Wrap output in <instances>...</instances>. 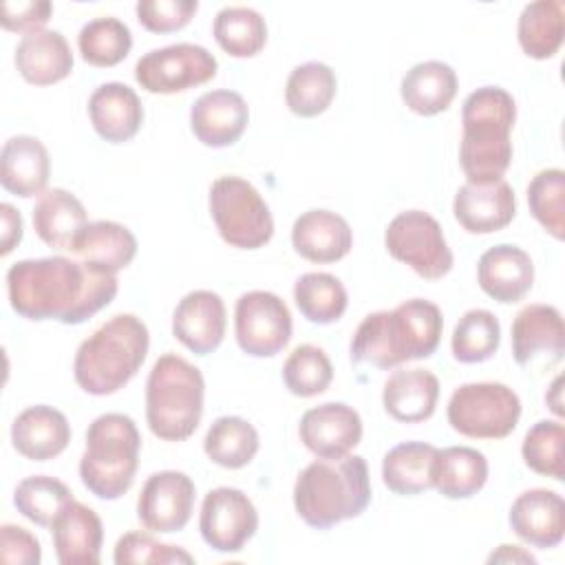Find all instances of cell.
I'll use <instances>...</instances> for the list:
<instances>
[{
	"instance_id": "cell-1",
	"label": "cell",
	"mask_w": 565,
	"mask_h": 565,
	"mask_svg": "<svg viewBox=\"0 0 565 565\" xmlns=\"http://www.w3.org/2000/svg\"><path fill=\"white\" fill-rule=\"evenodd\" d=\"M115 274L99 271L77 258L46 256L18 260L7 271L11 309L26 320L82 324L117 296Z\"/></svg>"
},
{
	"instance_id": "cell-2",
	"label": "cell",
	"mask_w": 565,
	"mask_h": 565,
	"mask_svg": "<svg viewBox=\"0 0 565 565\" xmlns=\"http://www.w3.org/2000/svg\"><path fill=\"white\" fill-rule=\"evenodd\" d=\"M441 309L411 298L391 311L369 313L351 338V360L388 371L411 360L430 358L441 340Z\"/></svg>"
},
{
	"instance_id": "cell-3",
	"label": "cell",
	"mask_w": 565,
	"mask_h": 565,
	"mask_svg": "<svg viewBox=\"0 0 565 565\" xmlns=\"http://www.w3.org/2000/svg\"><path fill=\"white\" fill-rule=\"evenodd\" d=\"M371 503L369 466L360 455L311 461L294 483V508L316 530L360 516Z\"/></svg>"
},
{
	"instance_id": "cell-4",
	"label": "cell",
	"mask_w": 565,
	"mask_h": 565,
	"mask_svg": "<svg viewBox=\"0 0 565 565\" xmlns=\"http://www.w3.org/2000/svg\"><path fill=\"white\" fill-rule=\"evenodd\" d=\"M150 347V333L141 318L117 313L97 327L73 360L77 386L88 395H113L141 369Z\"/></svg>"
},
{
	"instance_id": "cell-5",
	"label": "cell",
	"mask_w": 565,
	"mask_h": 565,
	"mask_svg": "<svg viewBox=\"0 0 565 565\" xmlns=\"http://www.w3.org/2000/svg\"><path fill=\"white\" fill-rule=\"evenodd\" d=\"M514 119V97L501 86H481L466 97L461 106L459 163L468 181L503 179L512 163L510 132Z\"/></svg>"
},
{
	"instance_id": "cell-6",
	"label": "cell",
	"mask_w": 565,
	"mask_h": 565,
	"mask_svg": "<svg viewBox=\"0 0 565 565\" xmlns=\"http://www.w3.org/2000/svg\"><path fill=\"white\" fill-rule=\"evenodd\" d=\"M203 373L177 353H163L146 382V422L154 437L183 441L203 417Z\"/></svg>"
},
{
	"instance_id": "cell-7",
	"label": "cell",
	"mask_w": 565,
	"mask_h": 565,
	"mask_svg": "<svg viewBox=\"0 0 565 565\" xmlns=\"http://www.w3.org/2000/svg\"><path fill=\"white\" fill-rule=\"evenodd\" d=\"M141 435L132 417L124 413H104L86 430V448L79 459V479L84 488L104 501L124 497L139 468Z\"/></svg>"
},
{
	"instance_id": "cell-8",
	"label": "cell",
	"mask_w": 565,
	"mask_h": 565,
	"mask_svg": "<svg viewBox=\"0 0 565 565\" xmlns=\"http://www.w3.org/2000/svg\"><path fill=\"white\" fill-rule=\"evenodd\" d=\"M210 214L221 238L238 249H258L274 236V218L260 192L245 179L225 174L210 185Z\"/></svg>"
},
{
	"instance_id": "cell-9",
	"label": "cell",
	"mask_w": 565,
	"mask_h": 565,
	"mask_svg": "<svg viewBox=\"0 0 565 565\" xmlns=\"http://www.w3.org/2000/svg\"><path fill=\"white\" fill-rule=\"evenodd\" d=\"M446 417L463 437L503 439L519 424L521 399L501 382H468L452 391Z\"/></svg>"
},
{
	"instance_id": "cell-10",
	"label": "cell",
	"mask_w": 565,
	"mask_h": 565,
	"mask_svg": "<svg viewBox=\"0 0 565 565\" xmlns=\"http://www.w3.org/2000/svg\"><path fill=\"white\" fill-rule=\"evenodd\" d=\"M384 245L395 260L426 280L444 278L455 263L441 225L422 210L399 212L384 232Z\"/></svg>"
},
{
	"instance_id": "cell-11",
	"label": "cell",
	"mask_w": 565,
	"mask_h": 565,
	"mask_svg": "<svg viewBox=\"0 0 565 565\" xmlns=\"http://www.w3.org/2000/svg\"><path fill=\"white\" fill-rule=\"evenodd\" d=\"M216 71L218 62L205 46L179 42L141 55L135 64V79L148 93L172 95L210 82Z\"/></svg>"
},
{
	"instance_id": "cell-12",
	"label": "cell",
	"mask_w": 565,
	"mask_h": 565,
	"mask_svg": "<svg viewBox=\"0 0 565 565\" xmlns=\"http://www.w3.org/2000/svg\"><path fill=\"white\" fill-rule=\"evenodd\" d=\"M294 322L287 305L271 291L243 294L234 307V333L238 347L252 358H271L291 340Z\"/></svg>"
},
{
	"instance_id": "cell-13",
	"label": "cell",
	"mask_w": 565,
	"mask_h": 565,
	"mask_svg": "<svg viewBox=\"0 0 565 565\" xmlns=\"http://www.w3.org/2000/svg\"><path fill=\"white\" fill-rule=\"evenodd\" d=\"M199 530L212 550L236 554L256 534L258 512L243 490L221 486L205 494L199 514Z\"/></svg>"
},
{
	"instance_id": "cell-14",
	"label": "cell",
	"mask_w": 565,
	"mask_h": 565,
	"mask_svg": "<svg viewBox=\"0 0 565 565\" xmlns=\"http://www.w3.org/2000/svg\"><path fill=\"white\" fill-rule=\"evenodd\" d=\"M194 481L179 470H161L146 479L137 499V519L148 532L170 534L188 525L194 510Z\"/></svg>"
},
{
	"instance_id": "cell-15",
	"label": "cell",
	"mask_w": 565,
	"mask_h": 565,
	"mask_svg": "<svg viewBox=\"0 0 565 565\" xmlns=\"http://www.w3.org/2000/svg\"><path fill=\"white\" fill-rule=\"evenodd\" d=\"M300 441L318 459L351 455L362 439V417L344 402H324L305 411L298 426Z\"/></svg>"
},
{
	"instance_id": "cell-16",
	"label": "cell",
	"mask_w": 565,
	"mask_h": 565,
	"mask_svg": "<svg viewBox=\"0 0 565 565\" xmlns=\"http://www.w3.org/2000/svg\"><path fill=\"white\" fill-rule=\"evenodd\" d=\"M459 225L470 234H492L512 223L516 214L514 190L505 179L466 181L452 201Z\"/></svg>"
},
{
	"instance_id": "cell-17",
	"label": "cell",
	"mask_w": 565,
	"mask_h": 565,
	"mask_svg": "<svg viewBox=\"0 0 565 565\" xmlns=\"http://www.w3.org/2000/svg\"><path fill=\"white\" fill-rule=\"evenodd\" d=\"M227 327L223 298L210 289L185 294L172 313L174 338L196 355L216 351Z\"/></svg>"
},
{
	"instance_id": "cell-18",
	"label": "cell",
	"mask_w": 565,
	"mask_h": 565,
	"mask_svg": "<svg viewBox=\"0 0 565 565\" xmlns=\"http://www.w3.org/2000/svg\"><path fill=\"white\" fill-rule=\"evenodd\" d=\"M512 532L532 547H556L565 536V501L547 488L521 492L508 514Z\"/></svg>"
},
{
	"instance_id": "cell-19",
	"label": "cell",
	"mask_w": 565,
	"mask_h": 565,
	"mask_svg": "<svg viewBox=\"0 0 565 565\" xmlns=\"http://www.w3.org/2000/svg\"><path fill=\"white\" fill-rule=\"evenodd\" d=\"M249 124V108L241 93L230 88L203 93L190 108V128L207 148H225L241 139Z\"/></svg>"
},
{
	"instance_id": "cell-20",
	"label": "cell",
	"mask_w": 565,
	"mask_h": 565,
	"mask_svg": "<svg viewBox=\"0 0 565 565\" xmlns=\"http://www.w3.org/2000/svg\"><path fill=\"white\" fill-rule=\"evenodd\" d=\"M565 327L561 311L552 305H527L512 322V355L516 364L527 366L536 358H545L547 366L563 360Z\"/></svg>"
},
{
	"instance_id": "cell-21",
	"label": "cell",
	"mask_w": 565,
	"mask_h": 565,
	"mask_svg": "<svg viewBox=\"0 0 565 565\" xmlns=\"http://www.w3.org/2000/svg\"><path fill=\"white\" fill-rule=\"evenodd\" d=\"M53 547L62 565H97L104 525L99 514L79 501H68L51 523Z\"/></svg>"
},
{
	"instance_id": "cell-22",
	"label": "cell",
	"mask_w": 565,
	"mask_h": 565,
	"mask_svg": "<svg viewBox=\"0 0 565 565\" xmlns=\"http://www.w3.org/2000/svg\"><path fill=\"white\" fill-rule=\"evenodd\" d=\"M477 282L497 302H519L534 285V263L516 245L501 243L486 249L477 263Z\"/></svg>"
},
{
	"instance_id": "cell-23",
	"label": "cell",
	"mask_w": 565,
	"mask_h": 565,
	"mask_svg": "<svg viewBox=\"0 0 565 565\" xmlns=\"http://www.w3.org/2000/svg\"><path fill=\"white\" fill-rule=\"evenodd\" d=\"M88 117L104 141L124 143L139 132L143 124V106L128 84L106 82L88 97Z\"/></svg>"
},
{
	"instance_id": "cell-24",
	"label": "cell",
	"mask_w": 565,
	"mask_h": 565,
	"mask_svg": "<svg viewBox=\"0 0 565 565\" xmlns=\"http://www.w3.org/2000/svg\"><path fill=\"white\" fill-rule=\"evenodd\" d=\"M291 245L311 263H335L351 252L353 230L331 210H309L294 221Z\"/></svg>"
},
{
	"instance_id": "cell-25",
	"label": "cell",
	"mask_w": 565,
	"mask_h": 565,
	"mask_svg": "<svg viewBox=\"0 0 565 565\" xmlns=\"http://www.w3.org/2000/svg\"><path fill=\"white\" fill-rule=\"evenodd\" d=\"M68 441L71 424L66 415L46 404L24 408L11 424L13 448L31 461H49L57 457Z\"/></svg>"
},
{
	"instance_id": "cell-26",
	"label": "cell",
	"mask_w": 565,
	"mask_h": 565,
	"mask_svg": "<svg viewBox=\"0 0 565 565\" xmlns=\"http://www.w3.org/2000/svg\"><path fill=\"white\" fill-rule=\"evenodd\" d=\"M13 60L18 73L35 86L62 82L73 71V53L66 38L51 29H38L22 35Z\"/></svg>"
},
{
	"instance_id": "cell-27",
	"label": "cell",
	"mask_w": 565,
	"mask_h": 565,
	"mask_svg": "<svg viewBox=\"0 0 565 565\" xmlns=\"http://www.w3.org/2000/svg\"><path fill=\"white\" fill-rule=\"evenodd\" d=\"M51 174L49 150L38 137L15 135L4 141L0 154V183L22 199L42 194Z\"/></svg>"
},
{
	"instance_id": "cell-28",
	"label": "cell",
	"mask_w": 565,
	"mask_h": 565,
	"mask_svg": "<svg viewBox=\"0 0 565 565\" xmlns=\"http://www.w3.org/2000/svg\"><path fill=\"white\" fill-rule=\"evenodd\" d=\"M439 399V380L428 369H395L382 388L384 411L402 422L417 424L435 413Z\"/></svg>"
},
{
	"instance_id": "cell-29",
	"label": "cell",
	"mask_w": 565,
	"mask_h": 565,
	"mask_svg": "<svg viewBox=\"0 0 565 565\" xmlns=\"http://www.w3.org/2000/svg\"><path fill=\"white\" fill-rule=\"evenodd\" d=\"M86 225L88 216L82 201L64 188L44 190L33 205L35 234L57 252H71Z\"/></svg>"
},
{
	"instance_id": "cell-30",
	"label": "cell",
	"mask_w": 565,
	"mask_h": 565,
	"mask_svg": "<svg viewBox=\"0 0 565 565\" xmlns=\"http://www.w3.org/2000/svg\"><path fill=\"white\" fill-rule=\"evenodd\" d=\"M71 254L99 271L117 274L137 256V238L121 223L93 221L82 230Z\"/></svg>"
},
{
	"instance_id": "cell-31",
	"label": "cell",
	"mask_w": 565,
	"mask_h": 565,
	"mask_svg": "<svg viewBox=\"0 0 565 565\" xmlns=\"http://www.w3.org/2000/svg\"><path fill=\"white\" fill-rule=\"evenodd\" d=\"M402 102L422 117L444 113L457 95V73L450 64L426 60L406 71L399 84Z\"/></svg>"
},
{
	"instance_id": "cell-32",
	"label": "cell",
	"mask_w": 565,
	"mask_h": 565,
	"mask_svg": "<svg viewBox=\"0 0 565 565\" xmlns=\"http://www.w3.org/2000/svg\"><path fill=\"white\" fill-rule=\"evenodd\" d=\"M433 488L446 499H470L488 481V459L470 446L437 448L430 468Z\"/></svg>"
},
{
	"instance_id": "cell-33",
	"label": "cell",
	"mask_w": 565,
	"mask_h": 565,
	"mask_svg": "<svg viewBox=\"0 0 565 565\" xmlns=\"http://www.w3.org/2000/svg\"><path fill=\"white\" fill-rule=\"evenodd\" d=\"M565 33V9L558 0H536L523 7L516 38L527 57L550 60L558 53Z\"/></svg>"
},
{
	"instance_id": "cell-34",
	"label": "cell",
	"mask_w": 565,
	"mask_h": 565,
	"mask_svg": "<svg viewBox=\"0 0 565 565\" xmlns=\"http://www.w3.org/2000/svg\"><path fill=\"white\" fill-rule=\"evenodd\" d=\"M435 446L424 441H404L393 446L382 459L384 486L402 497H413L433 488L430 468Z\"/></svg>"
},
{
	"instance_id": "cell-35",
	"label": "cell",
	"mask_w": 565,
	"mask_h": 565,
	"mask_svg": "<svg viewBox=\"0 0 565 565\" xmlns=\"http://www.w3.org/2000/svg\"><path fill=\"white\" fill-rule=\"evenodd\" d=\"M258 446V430L247 419L236 415H223L214 419L203 439L207 459L230 470L247 466L256 457Z\"/></svg>"
},
{
	"instance_id": "cell-36",
	"label": "cell",
	"mask_w": 565,
	"mask_h": 565,
	"mask_svg": "<svg viewBox=\"0 0 565 565\" xmlns=\"http://www.w3.org/2000/svg\"><path fill=\"white\" fill-rule=\"evenodd\" d=\"M335 88L338 79L331 66L324 62H305L289 73L285 102L298 117H318L331 106Z\"/></svg>"
},
{
	"instance_id": "cell-37",
	"label": "cell",
	"mask_w": 565,
	"mask_h": 565,
	"mask_svg": "<svg viewBox=\"0 0 565 565\" xmlns=\"http://www.w3.org/2000/svg\"><path fill=\"white\" fill-rule=\"evenodd\" d=\"M212 33L232 57H254L267 42L265 18L252 7H223L214 18Z\"/></svg>"
},
{
	"instance_id": "cell-38",
	"label": "cell",
	"mask_w": 565,
	"mask_h": 565,
	"mask_svg": "<svg viewBox=\"0 0 565 565\" xmlns=\"http://www.w3.org/2000/svg\"><path fill=\"white\" fill-rule=\"evenodd\" d=\"M294 300L298 311L316 324H331L340 320L349 305L342 280L327 271L302 274L294 285Z\"/></svg>"
},
{
	"instance_id": "cell-39",
	"label": "cell",
	"mask_w": 565,
	"mask_h": 565,
	"mask_svg": "<svg viewBox=\"0 0 565 565\" xmlns=\"http://www.w3.org/2000/svg\"><path fill=\"white\" fill-rule=\"evenodd\" d=\"M77 49L90 66L108 68L126 60L132 49V33L119 18H95L79 29Z\"/></svg>"
},
{
	"instance_id": "cell-40",
	"label": "cell",
	"mask_w": 565,
	"mask_h": 565,
	"mask_svg": "<svg viewBox=\"0 0 565 565\" xmlns=\"http://www.w3.org/2000/svg\"><path fill=\"white\" fill-rule=\"evenodd\" d=\"M501 342V324L488 309L466 311L452 329V358L461 364H477L490 360Z\"/></svg>"
},
{
	"instance_id": "cell-41",
	"label": "cell",
	"mask_w": 565,
	"mask_h": 565,
	"mask_svg": "<svg viewBox=\"0 0 565 565\" xmlns=\"http://www.w3.org/2000/svg\"><path fill=\"white\" fill-rule=\"evenodd\" d=\"M68 501H73L68 486L49 475H31L22 479L13 492V505L18 512L40 527H51Z\"/></svg>"
},
{
	"instance_id": "cell-42",
	"label": "cell",
	"mask_w": 565,
	"mask_h": 565,
	"mask_svg": "<svg viewBox=\"0 0 565 565\" xmlns=\"http://www.w3.org/2000/svg\"><path fill=\"white\" fill-rule=\"evenodd\" d=\"M333 364L316 344H298L282 364V382L291 395L313 397L329 388Z\"/></svg>"
},
{
	"instance_id": "cell-43",
	"label": "cell",
	"mask_w": 565,
	"mask_h": 565,
	"mask_svg": "<svg viewBox=\"0 0 565 565\" xmlns=\"http://www.w3.org/2000/svg\"><path fill=\"white\" fill-rule=\"evenodd\" d=\"M523 461L530 470L552 477L556 481L565 479V428L558 419L536 422L523 439L521 446Z\"/></svg>"
},
{
	"instance_id": "cell-44",
	"label": "cell",
	"mask_w": 565,
	"mask_h": 565,
	"mask_svg": "<svg viewBox=\"0 0 565 565\" xmlns=\"http://www.w3.org/2000/svg\"><path fill=\"white\" fill-rule=\"evenodd\" d=\"M527 205L541 227L556 241L565 236V172L545 168L527 185Z\"/></svg>"
},
{
	"instance_id": "cell-45",
	"label": "cell",
	"mask_w": 565,
	"mask_h": 565,
	"mask_svg": "<svg viewBox=\"0 0 565 565\" xmlns=\"http://www.w3.org/2000/svg\"><path fill=\"white\" fill-rule=\"evenodd\" d=\"M113 561L117 565H135V563L170 565V563H192L194 558L183 547L161 543L148 532H126L124 536H119L115 545Z\"/></svg>"
},
{
	"instance_id": "cell-46",
	"label": "cell",
	"mask_w": 565,
	"mask_h": 565,
	"mask_svg": "<svg viewBox=\"0 0 565 565\" xmlns=\"http://www.w3.org/2000/svg\"><path fill=\"white\" fill-rule=\"evenodd\" d=\"M196 9V0H139L135 7L139 24L150 33H172L183 29Z\"/></svg>"
},
{
	"instance_id": "cell-47",
	"label": "cell",
	"mask_w": 565,
	"mask_h": 565,
	"mask_svg": "<svg viewBox=\"0 0 565 565\" xmlns=\"http://www.w3.org/2000/svg\"><path fill=\"white\" fill-rule=\"evenodd\" d=\"M0 561L7 565H38L42 561L40 541L29 530L4 523L0 527Z\"/></svg>"
},
{
	"instance_id": "cell-48",
	"label": "cell",
	"mask_w": 565,
	"mask_h": 565,
	"mask_svg": "<svg viewBox=\"0 0 565 565\" xmlns=\"http://www.w3.org/2000/svg\"><path fill=\"white\" fill-rule=\"evenodd\" d=\"M53 13V4L49 0H31V2H2V26L15 33H31L44 29Z\"/></svg>"
},
{
	"instance_id": "cell-49",
	"label": "cell",
	"mask_w": 565,
	"mask_h": 565,
	"mask_svg": "<svg viewBox=\"0 0 565 565\" xmlns=\"http://www.w3.org/2000/svg\"><path fill=\"white\" fill-rule=\"evenodd\" d=\"M0 218H2V234H0V254L7 256L9 252H13V247H18V243L22 241V216L20 212L11 205V203H2L0 205Z\"/></svg>"
},
{
	"instance_id": "cell-50",
	"label": "cell",
	"mask_w": 565,
	"mask_h": 565,
	"mask_svg": "<svg viewBox=\"0 0 565 565\" xmlns=\"http://www.w3.org/2000/svg\"><path fill=\"white\" fill-rule=\"evenodd\" d=\"M488 563H536V558L519 545L503 543L488 556Z\"/></svg>"
},
{
	"instance_id": "cell-51",
	"label": "cell",
	"mask_w": 565,
	"mask_h": 565,
	"mask_svg": "<svg viewBox=\"0 0 565 565\" xmlns=\"http://www.w3.org/2000/svg\"><path fill=\"white\" fill-rule=\"evenodd\" d=\"M561 375H556L554 377V382H552V386H550V391L545 393V402H547V406L558 415V417H563V402H561Z\"/></svg>"
}]
</instances>
